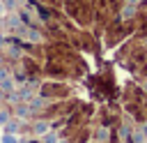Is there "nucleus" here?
<instances>
[{"instance_id":"obj_9","label":"nucleus","mask_w":147,"mask_h":143,"mask_svg":"<svg viewBox=\"0 0 147 143\" xmlns=\"http://www.w3.org/2000/svg\"><path fill=\"white\" fill-rule=\"evenodd\" d=\"M2 14H5V5L0 2V16H2Z\"/></svg>"},{"instance_id":"obj_7","label":"nucleus","mask_w":147,"mask_h":143,"mask_svg":"<svg viewBox=\"0 0 147 143\" xmlns=\"http://www.w3.org/2000/svg\"><path fill=\"white\" fill-rule=\"evenodd\" d=\"M7 120H9V113L7 111H0V125H5Z\"/></svg>"},{"instance_id":"obj_10","label":"nucleus","mask_w":147,"mask_h":143,"mask_svg":"<svg viewBox=\"0 0 147 143\" xmlns=\"http://www.w3.org/2000/svg\"><path fill=\"white\" fill-rule=\"evenodd\" d=\"M28 143H41V141H39V138H32V141H28Z\"/></svg>"},{"instance_id":"obj_12","label":"nucleus","mask_w":147,"mask_h":143,"mask_svg":"<svg viewBox=\"0 0 147 143\" xmlns=\"http://www.w3.org/2000/svg\"><path fill=\"white\" fill-rule=\"evenodd\" d=\"M0 143H2V141H0Z\"/></svg>"},{"instance_id":"obj_3","label":"nucleus","mask_w":147,"mask_h":143,"mask_svg":"<svg viewBox=\"0 0 147 143\" xmlns=\"http://www.w3.org/2000/svg\"><path fill=\"white\" fill-rule=\"evenodd\" d=\"M14 113H16L18 118H28V115H30V106H25V104H18V106H14Z\"/></svg>"},{"instance_id":"obj_8","label":"nucleus","mask_w":147,"mask_h":143,"mask_svg":"<svg viewBox=\"0 0 147 143\" xmlns=\"http://www.w3.org/2000/svg\"><path fill=\"white\" fill-rule=\"evenodd\" d=\"M5 78H7V69H5V67H0V81H5Z\"/></svg>"},{"instance_id":"obj_2","label":"nucleus","mask_w":147,"mask_h":143,"mask_svg":"<svg viewBox=\"0 0 147 143\" xmlns=\"http://www.w3.org/2000/svg\"><path fill=\"white\" fill-rule=\"evenodd\" d=\"M32 131H34L37 136H44V134L48 131V122H44V120H37V122L32 125Z\"/></svg>"},{"instance_id":"obj_5","label":"nucleus","mask_w":147,"mask_h":143,"mask_svg":"<svg viewBox=\"0 0 147 143\" xmlns=\"http://www.w3.org/2000/svg\"><path fill=\"white\" fill-rule=\"evenodd\" d=\"M44 143H57V134L55 131H46L44 134Z\"/></svg>"},{"instance_id":"obj_6","label":"nucleus","mask_w":147,"mask_h":143,"mask_svg":"<svg viewBox=\"0 0 147 143\" xmlns=\"http://www.w3.org/2000/svg\"><path fill=\"white\" fill-rule=\"evenodd\" d=\"M0 141H2V143H18V138H16L14 134H2Z\"/></svg>"},{"instance_id":"obj_1","label":"nucleus","mask_w":147,"mask_h":143,"mask_svg":"<svg viewBox=\"0 0 147 143\" xmlns=\"http://www.w3.org/2000/svg\"><path fill=\"white\" fill-rule=\"evenodd\" d=\"M41 95H44V97H51V95H64V88H62V85H44Z\"/></svg>"},{"instance_id":"obj_11","label":"nucleus","mask_w":147,"mask_h":143,"mask_svg":"<svg viewBox=\"0 0 147 143\" xmlns=\"http://www.w3.org/2000/svg\"><path fill=\"white\" fill-rule=\"evenodd\" d=\"M62 143H67V141H62Z\"/></svg>"},{"instance_id":"obj_4","label":"nucleus","mask_w":147,"mask_h":143,"mask_svg":"<svg viewBox=\"0 0 147 143\" xmlns=\"http://www.w3.org/2000/svg\"><path fill=\"white\" fill-rule=\"evenodd\" d=\"M16 131H18V125L7 120V122H5V134H16Z\"/></svg>"}]
</instances>
